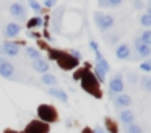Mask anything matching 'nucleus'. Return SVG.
I'll list each match as a JSON object with an SVG mask.
<instances>
[{
    "label": "nucleus",
    "instance_id": "obj_23",
    "mask_svg": "<svg viewBox=\"0 0 151 133\" xmlns=\"http://www.w3.org/2000/svg\"><path fill=\"white\" fill-rule=\"evenodd\" d=\"M140 83H141V88H143L145 91L151 93V78L150 76H141Z\"/></svg>",
    "mask_w": 151,
    "mask_h": 133
},
{
    "label": "nucleus",
    "instance_id": "obj_21",
    "mask_svg": "<svg viewBox=\"0 0 151 133\" xmlns=\"http://www.w3.org/2000/svg\"><path fill=\"white\" fill-rule=\"evenodd\" d=\"M125 133H143V128L137 123H132V125L125 127Z\"/></svg>",
    "mask_w": 151,
    "mask_h": 133
},
{
    "label": "nucleus",
    "instance_id": "obj_30",
    "mask_svg": "<svg viewBox=\"0 0 151 133\" xmlns=\"http://www.w3.org/2000/svg\"><path fill=\"white\" fill-rule=\"evenodd\" d=\"M54 5H57L55 0H46V2H44V6H49V8H50V6H54Z\"/></svg>",
    "mask_w": 151,
    "mask_h": 133
},
{
    "label": "nucleus",
    "instance_id": "obj_29",
    "mask_svg": "<svg viewBox=\"0 0 151 133\" xmlns=\"http://www.w3.org/2000/svg\"><path fill=\"white\" fill-rule=\"evenodd\" d=\"M140 68H141V70H145V71H151V65H150V62H143V63L140 65Z\"/></svg>",
    "mask_w": 151,
    "mask_h": 133
},
{
    "label": "nucleus",
    "instance_id": "obj_8",
    "mask_svg": "<svg viewBox=\"0 0 151 133\" xmlns=\"http://www.w3.org/2000/svg\"><path fill=\"white\" fill-rule=\"evenodd\" d=\"M24 133H49V125L44 122H31Z\"/></svg>",
    "mask_w": 151,
    "mask_h": 133
},
{
    "label": "nucleus",
    "instance_id": "obj_20",
    "mask_svg": "<svg viewBox=\"0 0 151 133\" xmlns=\"http://www.w3.org/2000/svg\"><path fill=\"white\" fill-rule=\"evenodd\" d=\"M44 24V19L41 18V16H37V18H31V19H28V28H39V26H42Z\"/></svg>",
    "mask_w": 151,
    "mask_h": 133
},
{
    "label": "nucleus",
    "instance_id": "obj_6",
    "mask_svg": "<svg viewBox=\"0 0 151 133\" xmlns=\"http://www.w3.org/2000/svg\"><path fill=\"white\" fill-rule=\"evenodd\" d=\"M109 91H111V94H122V91H124V78H122L120 73L114 75L112 80L109 81Z\"/></svg>",
    "mask_w": 151,
    "mask_h": 133
},
{
    "label": "nucleus",
    "instance_id": "obj_3",
    "mask_svg": "<svg viewBox=\"0 0 151 133\" xmlns=\"http://www.w3.org/2000/svg\"><path fill=\"white\" fill-rule=\"evenodd\" d=\"M0 76L5 78V80H18L17 78V70H15V65L12 63L8 58L0 57Z\"/></svg>",
    "mask_w": 151,
    "mask_h": 133
},
{
    "label": "nucleus",
    "instance_id": "obj_17",
    "mask_svg": "<svg viewBox=\"0 0 151 133\" xmlns=\"http://www.w3.org/2000/svg\"><path fill=\"white\" fill-rule=\"evenodd\" d=\"M41 81H42L44 84H49V86H55L57 84V78L50 73H44L42 76H41Z\"/></svg>",
    "mask_w": 151,
    "mask_h": 133
},
{
    "label": "nucleus",
    "instance_id": "obj_11",
    "mask_svg": "<svg viewBox=\"0 0 151 133\" xmlns=\"http://www.w3.org/2000/svg\"><path fill=\"white\" fill-rule=\"evenodd\" d=\"M31 68H33L34 71H37V73H47L49 71V63H47L44 58H39V60H33L31 62Z\"/></svg>",
    "mask_w": 151,
    "mask_h": 133
},
{
    "label": "nucleus",
    "instance_id": "obj_1",
    "mask_svg": "<svg viewBox=\"0 0 151 133\" xmlns=\"http://www.w3.org/2000/svg\"><path fill=\"white\" fill-rule=\"evenodd\" d=\"M94 21H96V26L99 28V31L102 32H107L114 28L115 24V19L112 15H107V13H94Z\"/></svg>",
    "mask_w": 151,
    "mask_h": 133
},
{
    "label": "nucleus",
    "instance_id": "obj_18",
    "mask_svg": "<svg viewBox=\"0 0 151 133\" xmlns=\"http://www.w3.org/2000/svg\"><path fill=\"white\" fill-rule=\"evenodd\" d=\"M26 55L31 58V62H33V60H39V58H42V57H41V52L37 50L36 47H28V49H26Z\"/></svg>",
    "mask_w": 151,
    "mask_h": 133
},
{
    "label": "nucleus",
    "instance_id": "obj_9",
    "mask_svg": "<svg viewBox=\"0 0 151 133\" xmlns=\"http://www.w3.org/2000/svg\"><path fill=\"white\" fill-rule=\"evenodd\" d=\"M21 32V26L18 24V23H8V24H5V29H4V36L5 37H15V36H18Z\"/></svg>",
    "mask_w": 151,
    "mask_h": 133
},
{
    "label": "nucleus",
    "instance_id": "obj_4",
    "mask_svg": "<svg viewBox=\"0 0 151 133\" xmlns=\"http://www.w3.org/2000/svg\"><path fill=\"white\" fill-rule=\"evenodd\" d=\"M37 115H39V119L42 120L44 123H50V122H55L57 120L55 109L47 106V104H42V106L37 107Z\"/></svg>",
    "mask_w": 151,
    "mask_h": 133
},
{
    "label": "nucleus",
    "instance_id": "obj_13",
    "mask_svg": "<svg viewBox=\"0 0 151 133\" xmlns=\"http://www.w3.org/2000/svg\"><path fill=\"white\" fill-rule=\"evenodd\" d=\"M132 104V97L128 96V94H117V96H115V99H114V106L115 107H128Z\"/></svg>",
    "mask_w": 151,
    "mask_h": 133
},
{
    "label": "nucleus",
    "instance_id": "obj_19",
    "mask_svg": "<svg viewBox=\"0 0 151 133\" xmlns=\"http://www.w3.org/2000/svg\"><path fill=\"white\" fill-rule=\"evenodd\" d=\"M120 3H122L120 0H101V2H98V5L101 8H111V6H117Z\"/></svg>",
    "mask_w": 151,
    "mask_h": 133
},
{
    "label": "nucleus",
    "instance_id": "obj_2",
    "mask_svg": "<svg viewBox=\"0 0 151 133\" xmlns=\"http://www.w3.org/2000/svg\"><path fill=\"white\" fill-rule=\"evenodd\" d=\"M99 81L94 78V75L93 73H88V71H83V75H81V86L85 88L88 93H91V94H94V96H99Z\"/></svg>",
    "mask_w": 151,
    "mask_h": 133
},
{
    "label": "nucleus",
    "instance_id": "obj_7",
    "mask_svg": "<svg viewBox=\"0 0 151 133\" xmlns=\"http://www.w3.org/2000/svg\"><path fill=\"white\" fill-rule=\"evenodd\" d=\"M10 15L17 19H24L26 18V5L23 2H15L10 5Z\"/></svg>",
    "mask_w": 151,
    "mask_h": 133
},
{
    "label": "nucleus",
    "instance_id": "obj_16",
    "mask_svg": "<svg viewBox=\"0 0 151 133\" xmlns=\"http://www.w3.org/2000/svg\"><path fill=\"white\" fill-rule=\"evenodd\" d=\"M59 62L62 63V68H65V70H70V68H73L78 62L75 60V58H72L70 57V54H67V55H60L59 57Z\"/></svg>",
    "mask_w": 151,
    "mask_h": 133
},
{
    "label": "nucleus",
    "instance_id": "obj_12",
    "mask_svg": "<svg viewBox=\"0 0 151 133\" xmlns=\"http://www.w3.org/2000/svg\"><path fill=\"white\" fill-rule=\"evenodd\" d=\"M47 94L52 97H55L57 101H62V102H68V96H67V93L63 89H60V88H50V89H47Z\"/></svg>",
    "mask_w": 151,
    "mask_h": 133
},
{
    "label": "nucleus",
    "instance_id": "obj_25",
    "mask_svg": "<svg viewBox=\"0 0 151 133\" xmlns=\"http://www.w3.org/2000/svg\"><path fill=\"white\" fill-rule=\"evenodd\" d=\"M28 6H29V8H33L34 12H37V13L42 10V5H41L39 2H36V0H29V2H28Z\"/></svg>",
    "mask_w": 151,
    "mask_h": 133
},
{
    "label": "nucleus",
    "instance_id": "obj_26",
    "mask_svg": "<svg viewBox=\"0 0 151 133\" xmlns=\"http://www.w3.org/2000/svg\"><path fill=\"white\" fill-rule=\"evenodd\" d=\"M106 127H107V132L109 133H117V125H115L111 119L106 120Z\"/></svg>",
    "mask_w": 151,
    "mask_h": 133
},
{
    "label": "nucleus",
    "instance_id": "obj_32",
    "mask_svg": "<svg viewBox=\"0 0 151 133\" xmlns=\"http://www.w3.org/2000/svg\"><path fill=\"white\" fill-rule=\"evenodd\" d=\"M133 5H135V8H141V6H143V3H141V2H135Z\"/></svg>",
    "mask_w": 151,
    "mask_h": 133
},
{
    "label": "nucleus",
    "instance_id": "obj_35",
    "mask_svg": "<svg viewBox=\"0 0 151 133\" xmlns=\"http://www.w3.org/2000/svg\"><path fill=\"white\" fill-rule=\"evenodd\" d=\"M150 65H151V62H150Z\"/></svg>",
    "mask_w": 151,
    "mask_h": 133
},
{
    "label": "nucleus",
    "instance_id": "obj_10",
    "mask_svg": "<svg viewBox=\"0 0 151 133\" xmlns=\"http://www.w3.org/2000/svg\"><path fill=\"white\" fill-rule=\"evenodd\" d=\"M135 49H137L140 57H151V47L146 44H143V42L140 41V37L135 39Z\"/></svg>",
    "mask_w": 151,
    "mask_h": 133
},
{
    "label": "nucleus",
    "instance_id": "obj_33",
    "mask_svg": "<svg viewBox=\"0 0 151 133\" xmlns=\"http://www.w3.org/2000/svg\"><path fill=\"white\" fill-rule=\"evenodd\" d=\"M148 15L151 16V6H148Z\"/></svg>",
    "mask_w": 151,
    "mask_h": 133
},
{
    "label": "nucleus",
    "instance_id": "obj_31",
    "mask_svg": "<svg viewBox=\"0 0 151 133\" xmlns=\"http://www.w3.org/2000/svg\"><path fill=\"white\" fill-rule=\"evenodd\" d=\"M89 47H91V49H93V50H94V52H96V50H99L98 44H96L94 41H89Z\"/></svg>",
    "mask_w": 151,
    "mask_h": 133
},
{
    "label": "nucleus",
    "instance_id": "obj_5",
    "mask_svg": "<svg viewBox=\"0 0 151 133\" xmlns=\"http://www.w3.org/2000/svg\"><path fill=\"white\" fill-rule=\"evenodd\" d=\"M18 54H20V45L17 42L5 41L0 44V57H17Z\"/></svg>",
    "mask_w": 151,
    "mask_h": 133
},
{
    "label": "nucleus",
    "instance_id": "obj_24",
    "mask_svg": "<svg viewBox=\"0 0 151 133\" xmlns=\"http://www.w3.org/2000/svg\"><path fill=\"white\" fill-rule=\"evenodd\" d=\"M140 23H141V26H146V28H150V26H151V16L148 15V13L141 15V16H140Z\"/></svg>",
    "mask_w": 151,
    "mask_h": 133
},
{
    "label": "nucleus",
    "instance_id": "obj_28",
    "mask_svg": "<svg viewBox=\"0 0 151 133\" xmlns=\"http://www.w3.org/2000/svg\"><path fill=\"white\" fill-rule=\"evenodd\" d=\"M70 57H72V58H75L76 62H78V60H81V54H80L78 50H70Z\"/></svg>",
    "mask_w": 151,
    "mask_h": 133
},
{
    "label": "nucleus",
    "instance_id": "obj_27",
    "mask_svg": "<svg viewBox=\"0 0 151 133\" xmlns=\"http://www.w3.org/2000/svg\"><path fill=\"white\" fill-rule=\"evenodd\" d=\"M106 44H109V45H112V44H115V42L119 41V36L117 34H109V36H106Z\"/></svg>",
    "mask_w": 151,
    "mask_h": 133
},
{
    "label": "nucleus",
    "instance_id": "obj_14",
    "mask_svg": "<svg viewBox=\"0 0 151 133\" xmlns=\"http://www.w3.org/2000/svg\"><path fill=\"white\" fill-rule=\"evenodd\" d=\"M115 57L120 58V60L130 58V45L128 44H120L117 49H115Z\"/></svg>",
    "mask_w": 151,
    "mask_h": 133
},
{
    "label": "nucleus",
    "instance_id": "obj_22",
    "mask_svg": "<svg viewBox=\"0 0 151 133\" xmlns=\"http://www.w3.org/2000/svg\"><path fill=\"white\" fill-rule=\"evenodd\" d=\"M140 41L143 42V44H146V45H150V47H151V29H148V31L141 32Z\"/></svg>",
    "mask_w": 151,
    "mask_h": 133
},
{
    "label": "nucleus",
    "instance_id": "obj_34",
    "mask_svg": "<svg viewBox=\"0 0 151 133\" xmlns=\"http://www.w3.org/2000/svg\"><path fill=\"white\" fill-rule=\"evenodd\" d=\"M86 133H89V132H86ZM91 133H93V132H91Z\"/></svg>",
    "mask_w": 151,
    "mask_h": 133
},
{
    "label": "nucleus",
    "instance_id": "obj_15",
    "mask_svg": "<svg viewBox=\"0 0 151 133\" xmlns=\"http://www.w3.org/2000/svg\"><path fill=\"white\" fill-rule=\"evenodd\" d=\"M119 119H120V122L125 123V127H127V125H132V123L135 122V114L128 109H124L120 112V115H119Z\"/></svg>",
    "mask_w": 151,
    "mask_h": 133
}]
</instances>
